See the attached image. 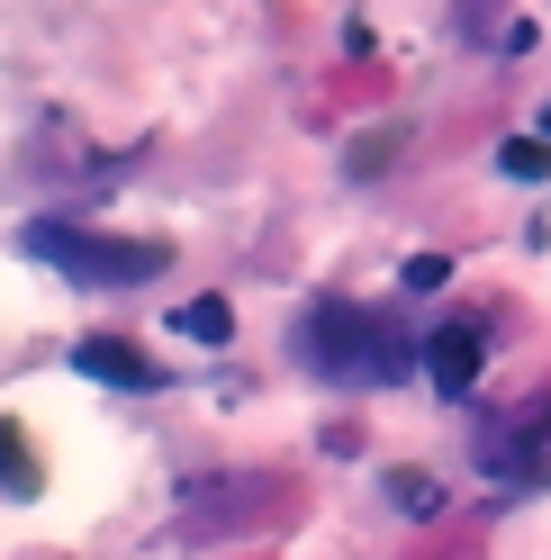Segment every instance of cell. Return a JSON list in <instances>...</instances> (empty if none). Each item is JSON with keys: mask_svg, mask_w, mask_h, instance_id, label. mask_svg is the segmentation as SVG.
I'll return each mask as SVG.
<instances>
[{"mask_svg": "<svg viewBox=\"0 0 551 560\" xmlns=\"http://www.w3.org/2000/svg\"><path fill=\"white\" fill-rule=\"evenodd\" d=\"M542 145H551V109H542Z\"/></svg>", "mask_w": 551, "mask_h": 560, "instance_id": "cell-9", "label": "cell"}, {"mask_svg": "<svg viewBox=\"0 0 551 560\" xmlns=\"http://www.w3.org/2000/svg\"><path fill=\"white\" fill-rule=\"evenodd\" d=\"M172 326H181L190 343H226V335H235V307H226V299H190Z\"/></svg>", "mask_w": 551, "mask_h": 560, "instance_id": "cell-6", "label": "cell"}, {"mask_svg": "<svg viewBox=\"0 0 551 560\" xmlns=\"http://www.w3.org/2000/svg\"><path fill=\"white\" fill-rule=\"evenodd\" d=\"M497 172H506V182H551V145H542V136H506Z\"/></svg>", "mask_w": 551, "mask_h": 560, "instance_id": "cell-5", "label": "cell"}, {"mask_svg": "<svg viewBox=\"0 0 551 560\" xmlns=\"http://www.w3.org/2000/svg\"><path fill=\"white\" fill-rule=\"evenodd\" d=\"M19 244L37 254L46 271L82 280V290H136V280H154L172 254L163 244H127V235H91V226H63V218H27Z\"/></svg>", "mask_w": 551, "mask_h": 560, "instance_id": "cell-1", "label": "cell"}, {"mask_svg": "<svg viewBox=\"0 0 551 560\" xmlns=\"http://www.w3.org/2000/svg\"><path fill=\"white\" fill-rule=\"evenodd\" d=\"M398 280H407V290H443V280H453V262H443V254H417Z\"/></svg>", "mask_w": 551, "mask_h": 560, "instance_id": "cell-8", "label": "cell"}, {"mask_svg": "<svg viewBox=\"0 0 551 560\" xmlns=\"http://www.w3.org/2000/svg\"><path fill=\"white\" fill-rule=\"evenodd\" d=\"M425 380L443 398H470V380H479V326H443L425 343Z\"/></svg>", "mask_w": 551, "mask_h": 560, "instance_id": "cell-4", "label": "cell"}, {"mask_svg": "<svg viewBox=\"0 0 551 560\" xmlns=\"http://www.w3.org/2000/svg\"><path fill=\"white\" fill-rule=\"evenodd\" d=\"M0 479H10L19 498L37 488V470H27V443H19V425H0Z\"/></svg>", "mask_w": 551, "mask_h": 560, "instance_id": "cell-7", "label": "cell"}, {"mask_svg": "<svg viewBox=\"0 0 551 560\" xmlns=\"http://www.w3.org/2000/svg\"><path fill=\"white\" fill-rule=\"evenodd\" d=\"M73 371L82 380H109V389H163V371L136 353V343H118V335H82L73 343Z\"/></svg>", "mask_w": 551, "mask_h": 560, "instance_id": "cell-3", "label": "cell"}, {"mask_svg": "<svg viewBox=\"0 0 551 560\" xmlns=\"http://www.w3.org/2000/svg\"><path fill=\"white\" fill-rule=\"evenodd\" d=\"M298 353L317 362V371H353V380H362V371H371V380L398 371V343L371 335V317H362V307H343V299H326L317 317L298 326Z\"/></svg>", "mask_w": 551, "mask_h": 560, "instance_id": "cell-2", "label": "cell"}]
</instances>
